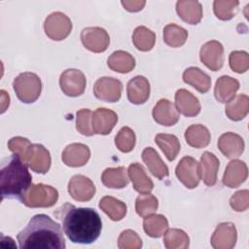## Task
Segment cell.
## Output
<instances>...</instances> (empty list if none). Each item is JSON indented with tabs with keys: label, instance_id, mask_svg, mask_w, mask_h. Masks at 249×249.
<instances>
[{
	"label": "cell",
	"instance_id": "1",
	"mask_svg": "<svg viewBox=\"0 0 249 249\" xmlns=\"http://www.w3.org/2000/svg\"><path fill=\"white\" fill-rule=\"evenodd\" d=\"M54 216L62 222L63 231L73 243L89 244L100 235L101 218L92 208L76 207L66 202L54 212Z\"/></svg>",
	"mask_w": 249,
	"mask_h": 249
},
{
	"label": "cell",
	"instance_id": "2",
	"mask_svg": "<svg viewBox=\"0 0 249 249\" xmlns=\"http://www.w3.org/2000/svg\"><path fill=\"white\" fill-rule=\"evenodd\" d=\"M21 249H64L61 226L46 214L33 216L17 236Z\"/></svg>",
	"mask_w": 249,
	"mask_h": 249
},
{
	"label": "cell",
	"instance_id": "3",
	"mask_svg": "<svg viewBox=\"0 0 249 249\" xmlns=\"http://www.w3.org/2000/svg\"><path fill=\"white\" fill-rule=\"evenodd\" d=\"M31 185L32 176L27 165L18 155L13 154L3 160L0 170L2 199L18 198L20 200Z\"/></svg>",
	"mask_w": 249,
	"mask_h": 249
},
{
	"label": "cell",
	"instance_id": "4",
	"mask_svg": "<svg viewBox=\"0 0 249 249\" xmlns=\"http://www.w3.org/2000/svg\"><path fill=\"white\" fill-rule=\"evenodd\" d=\"M58 199V192L50 185L32 184L24 193L20 201L27 207H52Z\"/></svg>",
	"mask_w": 249,
	"mask_h": 249
},
{
	"label": "cell",
	"instance_id": "5",
	"mask_svg": "<svg viewBox=\"0 0 249 249\" xmlns=\"http://www.w3.org/2000/svg\"><path fill=\"white\" fill-rule=\"evenodd\" d=\"M13 88L21 102L33 103L41 94L42 82L35 73L23 72L15 78Z\"/></svg>",
	"mask_w": 249,
	"mask_h": 249
},
{
	"label": "cell",
	"instance_id": "6",
	"mask_svg": "<svg viewBox=\"0 0 249 249\" xmlns=\"http://www.w3.org/2000/svg\"><path fill=\"white\" fill-rule=\"evenodd\" d=\"M46 35L54 41L65 39L72 30L71 19L61 12L52 13L47 17L44 23Z\"/></svg>",
	"mask_w": 249,
	"mask_h": 249
},
{
	"label": "cell",
	"instance_id": "7",
	"mask_svg": "<svg viewBox=\"0 0 249 249\" xmlns=\"http://www.w3.org/2000/svg\"><path fill=\"white\" fill-rule=\"evenodd\" d=\"M87 81L84 73L79 69H66L59 77V86L64 94L71 97L84 93Z\"/></svg>",
	"mask_w": 249,
	"mask_h": 249
},
{
	"label": "cell",
	"instance_id": "8",
	"mask_svg": "<svg viewBox=\"0 0 249 249\" xmlns=\"http://www.w3.org/2000/svg\"><path fill=\"white\" fill-rule=\"evenodd\" d=\"M22 161L37 173H47L51 167L50 152L41 144H31Z\"/></svg>",
	"mask_w": 249,
	"mask_h": 249
},
{
	"label": "cell",
	"instance_id": "9",
	"mask_svg": "<svg viewBox=\"0 0 249 249\" xmlns=\"http://www.w3.org/2000/svg\"><path fill=\"white\" fill-rule=\"evenodd\" d=\"M175 174L178 180L188 189H195L199 184V165L192 157L186 156L178 162Z\"/></svg>",
	"mask_w": 249,
	"mask_h": 249
},
{
	"label": "cell",
	"instance_id": "10",
	"mask_svg": "<svg viewBox=\"0 0 249 249\" xmlns=\"http://www.w3.org/2000/svg\"><path fill=\"white\" fill-rule=\"evenodd\" d=\"M81 41L84 47L89 51L102 53L107 50L110 44V37L107 31L102 27H86L81 32Z\"/></svg>",
	"mask_w": 249,
	"mask_h": 249
},
{
	"label": "cell",
	"instance_id": "11",
	"mask_svg": "<svg viewBox=\"0 0 249 249\" xmlns=\"http://www.w3.org/2000/svg\"><path fill=\"white\" fill-rule=\"evenodd\" d=\"M123 85L120 80L112 77H101L93 86V93L99 100L117 102L121 98Z\"/></svg>",
	"mask_w": 249,
	"mask_h": 249
},
{
	"label": "cell",
	"instance_id": "12",
	"mask_svg": "<svg viewBox=\"0 0 249 249\" xmlns=\"http://www.w3.org/2000/svg\"><path fill=\"white\" fill-rule=\"evenodd\" d=\"M199 58L201 62L210 70H220L224 64L223 45L216 40L206 42L200 49Z\"/></svg>",
	"mask_w": 249,
	"mask_h": 249
},
{
	"label": "cell",
	"instance_id": "13",
	"mask_svg": "<svg viewBox=\"0 0 249 249\" xmlns=\"http://www.w3.org/2000/svg\"><path fill=\"white\" fill-rule=\"evenodd\" d=\"M68 193L77 201H89L95 194V186L89 178L77 174L69 180Z\"/></svg>",
	"mask_w": 249,
	"mask_h": 249
},
{
	"label": "cell",
	"instance_id": "14",
	"mask_svg": "<svg viewBox=\"0 0 249 249\" xmlns=\"http://www.w3.org/2000/svg\"><path fill=\"white\" fill-rule=\"evenodd\" d=\"M237 239V232L234 224L221 223L215 229L211 236V245L215 249H231Z\"/></svg>",
	"mask_w": 249,
	"mask_h": 249
},
{
	"label": "cell",
	"instance_id": "15",
	"mask_svg": "<svg viewBox=\"0 0 249 249\" xmlns=\"http://www.w3.org/2000/svg\"><path fill=\"white\" fill-rule=\"evenodd\" d=\"M118 122L117 114L107 108H97L91 117V127L94 134H109Z\"/></svg>",
	"mask_w": 249,
	"mask_h": 249
},
{
	"label": "cell",
	"instance_id": "16",
	"mask_svg": "<svg viewBox=\"0 0 249 249\" xmlns=\"http://www.w3.org/2000/svg\"><path fill=\"white\" fill-rule=\"evenodd\" d=\"M90 157L89 148L82 143H72L65 147L62 152V161L70 167L85 165Z\"/></svg>",
	"mask_w": 249,
	"mask_h": 249
},
{
	"label": "cell",
	"instance_id": "17",
	"mask_svg": "<svg viewBox=\"0 0 249 249\" xmlns=\"http://www.w3.org/2000/svg\"><path fill=\"white\" fill-rule=\"evenodd\" d=\"M154 120L161 125L171 126L179 121V112L168 99H160L153 108Z\"/></svg>",
	"mask_w": 249,
	"mask_h": 249
},
{
	"label": "cell",
	"instance_id": "18",
	"mask_svg": "<svg viewBox=\"0 0 249 249\" xmlns=\"http://www.w3.org/2000/svg\"><path fill=\"white\" fill-rule=\"evenodd\" d=\"M128 100L133 104H143L150 96V83L144 76H135L126 85Z\"/></svg>",
	"mask_w": 249,
	"mask_h": 249
},
{
	"label": "cell",
	"instance_id": "19",
	"mask_svg": "<svg viewBox=\"0 0 249 249\" xmlns=\"http://www.w3.org/2000/svg\"><path fill=\"white\" fill-rule=\"evenodd\" d=\"M218 148L222 154L229 159L238 158L244 151V141L242 137L236 133L226 132L220 136Z\"/></svg>",
	"mask_w": 249,
	"mask_h": 249
},
{
	"label": "cell",
	"instance_id": "20",
	"mask_svg": "<svg viewBox=\"0 0 249 249\" xmlns=\"http://www.w3.org/2000/svg\"><path fill=\"white\" fill-rule=\"evenodd\" d=\"M175 105L177 111L186 117H195L200 112L198 99L185 89H180L176 91Z\"/></svg>",
	"mask_w": 249,
	"mask_h": 249
},
{
	"label": "cell",
	"instance_id": "21",
	"mask_svg": "<svg viewBox=\"0 0 249 249\" xmlns=\"http://www.w3.org/2000/svg\"><path fill=\"white\" fill-rule=\"evenodd\" d=\"M248 170L245 162L239 160H233L226 167L223 184L229 188H237L246 180Z\"/></svg>",
	"mask_w": 249,
	"mask_h": 249
},
{
	"label": "cell",
	"instance_id": "22",
	"mask_svg": "<svg viewBox=\"0 0 249 249\" xmlns=\"http://www.w3.org/2000/svg\"><path fill=\"white\" fill-rule=\"evenodd\" d=\"M199 174L203 183L206 186H214L217 182V173L219 169L218 158L210 152H204L200 158Z\"/></svg>",
	"mask_w": 249,
	"mask_h": 249
},
{
	"label": "cell",
	"instance_id": "23",
	"mask_svg": "<svg viewBox=\"0 0 249 249\" xmlns=\"http://www.w3.org/2000/svg\"><path fill=\"white\" fill-rule=\"evenodd\" d=\"M239 89V82L230 76H221L215 84L214 95L221 103H227L231 100Z\"/></svg>",
	"mask_w": 249,
	"mask_h": 249
},
{
	"label": "cell",
	"instance_id": "24",
	"mask_svg": "<svg viewBox=\"0 0 249 249\" xmlns=\"http://www.w3.org/2000/svg\"><path fill=\"white\" fill-rule=\"evenodd\" d=\"M176 12L189 24H197L202 18V6L198 1L180 0L176 3Z\"/></svg>",
	"mask_w": 249,
	"mask_h": 249
},
{
	"label": "cell",
	"instance_id": "25",
	"mask_svg": "<svg viewBox=\"0 0 249 249\" xmlns=\"http://www.w3.org/2000/svg\"><path fill=\"white\" fill-rule=\"evenodd\" d=\"M142 160L150 172L160 180L168 176V167L162 161L157 151L152 147H147L142 152Z\"/></svg>",
	"mask_w": 249,
	"mask_h": 249
},
{
	"label": "cell",
	"instance_id": "26",
	"mask_svg": "<svg viewBox=\"0 0 249 249\" xmlns=\"http://www.w3.org/2000/svg\"><path fill=\"white\" fill-rule=\"evenodd\" d=\"M128 176L129 179L132 182L133 188L136 192L139 194H144V193H150L153 188L154 184L153 181L150 179V177L146 174L144 167L138 163V162H133L128 166Z\"/></svg>",
	"mask_w": 249,
	"mask_h": 249
},
{
	"label": "cell",
	"instance_id": "27",
	"mask_svg": "<svg viewBox=\"0 0 249 249\" xmlns=\"http://www.w3.org/2000/svg\"><path fill=\"white\" fill-rule=\"evenodd\" d=\"M183 81L201 93L207 92L211 87V78L198 67L187 68L183 73Z\"/></svg>",
	"mask_w": 249,
	"mask_h": 249
},
{
	"label": "cell",
	"instance_id": "28",
	"mask_svg": "<svg viewBox=\"0 0 249 249\" xmlns=\"http://www.w3.org/2000/svg\"><path fill=\"white\" fill-rule=\"evenodd\" d=\"M107 65L115 72L125 74L135 67V59L127 52L116 51L108 57Z\"/></svg>",
	"mask_w": 249,
	"mask_h": 249
},
{
	"label": "cell",
	"instance_id": "29",
	"mask_svg": "<svg viewBox=\"0 0 249 249\" xmlns=\"http://www.w3.org/2000/svg\"><path fill=\"white\" fill-rule=\"evenodd\" d=\"M186 142L194 148L200 149L206 147L210 143V132L208 128L202 124H192L185 131Z\"/></svg>",
	"mask_w": 249,
	"mask_h": 249
},
{
	"label": "cell",
	"instance_id": "30",
	"mask_svg": "<svg viewBox=\"0 0 249 249\" xmlns=\"http://www.w3.org/2000/svg\"><path fill=\"white\" fill-rule=\"evenodd\" d=\"M104 186L111 189H123L128 184V177L124 166L106 168L101 175Z\"/></svg>",
	"mask_w": 249,
	"mask_h": 249
},
{
	"label": "cell",
	"instance_id": "31",
	"mask_svg": "<svg viewBox=\"0 0 249 249\" xmlns=\"http://www.w3.org/2000/svg\"><path fill=\"white\" fill-rule=\"evenodd\" d=\"M249 111V97L246 94L234 96L227 102L225 112L228 118L231 121H240L246 117Z\"/></svg>",
	"mask_w": 249,
	"mask_h": 249
},
{
	"label": "cell",
	"instance_id": "32",
	"mask_svg": "<svg viewBox=\"0 0 249 249\" xmlns=\"http://www.w3.org/2000/svg\"><path fill=\"white\" fill-rule=\"evenodd\" d=\"M99 208L113 221H121L126 214V205L113 196H103L99 201Z\"/></svg>",
	"mask_w": 249,
	"mask_h": 249
},
{
	"label": "cell",
	"instance_id": "33",
	"mask_svg": "<svg viewBox=\"0 0 249 249\" xmlns=\"http://www.w3.org/2000/svg\"><path fill=\"white\" fill-rule=\"evenodd\" d=\"M143 229L147 235L151 237H160L168 229L167 219L160 214H152L144 218Z\"/></svg>",
	"mask_w": 249,
	"mask_h": 249
},
{
	"label": "cell",
	"instance_id": "34",
	"mask_svg": "<svg viewBox=\"0 0 249 249\" xmlns=\"http://www.w3.org/2000/svg\"><path fill=\"white\" fill-rule=\"evenodd\" d=\"M155 142L170 161L174 160L180 152V142L173 134L159 133L155 137Z\"/></svg>",
	"mask_w": 249,
	"mask_h": 249
},
{
	"label": "cell",
	"instance_id": "35",
	"mask_svg": "<svg viewBox=\"0 0 249 249\" xmlns=\"http://www.w3.org/2000/svg\"><path fill=\"white\" fill-rule=\"evenodd\" d=\"M188 38V31L174 23H169L163 28V41L171 48L182 47Z\"/></svg>",
	"mask_w": 249,
	"mask_h": 249
},
{
	"label": "cell",
	"instance_id": "36",
	"mask_svg": "<svg viewBox=\"0 0 249 249\" xmlns=\"http://www.w3.org/2000/svg\"><path fill=\"white\" fill-rule=\"evenodd\" d=\"M132 42L137 50L148 52L152 50L155 45L156 34L145 26H138L133 31Z\"/></svg>",
	"mask_w": 249,
	"mask_h": 249
},
{
	"label": "cell",
	"instance_id": "37",
	"mask_svg": "<svg viewBox=\"0 0 249 249\" xmlns=\"http://www.w3.org/2000/svg\"><path fill=\"white\" fill-rule=\"evenodd\" d=\"M163 243L167 249H185L190 245V238L184 231L170 229L164 232Z\"/></svg>",
	"mask_w": 249,
	"mask_h": 249
},
{
	"label": "cell",
	"instance_id": "38",
	"mask_svg": "<svg viewBox=\"0 0 249 249\" xmlns=\"http://www.w3.org/2000/svg\"><path fill=\"white\" fill-rule=\"evenodd\" d=\"M158 206V198L150 193L139 195L135 200L136 213L143 218L154 214L157 211Z\"/></svg>",
	"mask_w": 249,
	"mask_h": 249
},
{
	"label": "cell",
	"instance_id": "39",
	"mask_svg": "<svg viewBox=\"0 0 249 249\" xmlns=\"http://www.w3.org/2000/svg\"><path fill=\"white\" fill-rule=\"evenodd\" d=\"M238 4L236 0H216L213 3L214 14L219 19L229 20L234 17Z\"/></svg>",
	"mask_w": 249,
	"mask_h": 249
},
{
	"label": "cell",
	"instance_id": "40",
	"mask_svg": "<svg viewBox=\"0 0 249 249\" xmlns=\"http://www.w3.org/2000/svg\"><path fill=\"white\" fill-rule=\"evenodd\" d=\"M135 140L136 137L134 131L128 126H124L116 135L115 144L121 152L128 153L133 150L135 146Z\"/></svg>",
	"mask_w": 249,
	"mask_h": 249
},
{
	"label": "cell",
	"instance_id": "41",
	"mask_svg": "<svg viewBox=\"0 0 249 249\" xmlns=\"http://www.w3.org/2000/svg\"><path fill=\"white\" fill-rule=\"evenodd\" d=\"M91 117L92 113L89 109H81L77 112L76 128L85 136H91L94 134L91 127Z\"/></svg>",
	"mask_w": 249,
	"mask_h": 249
},
{
	"label": "cell",
	"instance_id": "42",
	"mask_svg": "<svg viewBox=\"0 0 249 249\" xmlns=\"http://www.w3.org/2000/svg\"><path fill=\"white\" fill-rule=\"evenodd\" d=\"M118 247L120 249H139L142 247V240L134 231L125 230L118 238Z\"/></svg>",
	"mask_w": 249,
	"mask_h": 249
},
{
	"label": "cell",
	"instance_id": "43",
	"mask_svg": "<svg viewBox=\"0 0 249 249\" xmlns=\"http://www.w3.org/2000/svg\"><path fill=\"white\" fill-rule=\"evenodd\" d=\"M230 66L236 73H244L249 67V55L244 51L231 52L229 57Z\"/></svg>",
	"mask_w": 249,
	"mask_h": 249
},
{
	"label": "cell",
	"instance_id": "44",
	"mask_svg": "<svg viewBox=\"0 0 249 249\" xmlns=\"http://www.w3.org/2000/svg\"><path fill=\"white\" fill-rule=\"evenodd\" d=\"M31 145L30 141L27 138L21 137V136H16L9 140L8 142V148L9 150L15 154L18 155L21 160L24 158L27 149Z\"/></svg>",
	"mask_w": 249,
	"mask_h": 249
},
{
	"label": "cell",
	"instance_id": "45",
	"mask_svg": "<svg viewBox=\"0 0 249 249\" xmlns=\"http://www.w3.org/2000/svg\"><path fill=\"white\" fill-rule=\"evenodd\" d=\"M231 207L237 211H245L249 207V192L248 190H241L236 192L230 199Z\"/></svg>",
	"mask_w": 249,
	"mask_h": 249
},
{
	"label": "cell",
	"instance_id": "46",
	"mask_svg": "<svg viewBox=\"0 0 249 249\" xmlns=\"http://www.w3.org/2000/svg\"><path fill=\"white\" fill-rule=\"evenodd\" d=\"M124 8L128 12H138L143 9L146 2L145 1H122Z\"/></svg>",
	"mask_w": 249,
	"mask_h": 249
},
{
	"label": "cell",
	"instance_id": "47",
	"mask_svg": "<svg viewBox=\"0 0 249 249\" xmlns=\"http://www.w3.org/2000/svg\"><path fill=\"white\" fill-rule=\"evenodd\" d=\"M1 113H4L5 110L7 109V107L9 106L10 104V97H9V94L4 90V89H1Z\"/></svg>",
	"mask_w": 249,
	"mask_h": 249
}]
</instances>
